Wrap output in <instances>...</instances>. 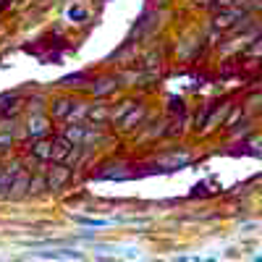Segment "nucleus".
<instances>
[{"instance_id": "obj_15", "label": "nucleus", "mask_w": 262, "mask_h": 262, "mask_svg": "<svg viewBox=\"0 0 262 262\" xmlns=\"http://www.w3.org/2000/svg\"><path fill=\"white\" fill-rule=\"evenodd\" d=\"M238 16H242L238 11H226V13H221V16L215 18V27H217V29H223V27H231L233 21L238 18Z\"/></svg>"}, {"instance_id": "obj_1", "label": "nucleus", "mask_w": 262, "mask_h": 262, "mask_svg": "<svg viewBox=\"0 0 262 262\" xmlns=\"http://www.w3.org/2000/svg\"><path fill=\"white\" fill-rule=\"evenodd\" d=\"M71 181V165H66V163H55L48 173H45V189H63L66 184Z\"/></svg>"}, {"instance_id": "obj_7", "label": "nucleus", "mask_w": 262, "mask_h": 262, "mask_svg": "<svg viewBox=\"0 0 262 262\" xmlns=\"http://www.w3.org/2000/svg\"><path fill=\"white\" fill-rule=\"evenodd\" d=\"M27 134L29 137H37V139H45L50 134V121L45 116H32L29 123H27Z\"/></svg>"}, {"instance_id": "obj_14", "label": "nucleus", "mask_w": 262, "mask_h": 262, "mask_svg": "<svg viewBox=\"0 0 262 262\" xmlns=\"http://www.w3.org/2000/svg\"><path fill=\"white\" fill-rule=\"evenodd\" d=\"M92 121H111V105H100V107H90V116Z\"/></svg>"}, {"instance_id": "obj_5", "label": "nucleus", "mask_w": 262, "mask_h": 262, "mask_svg": "<svg viewBox=\"0 0 262 262\" xmlns=\"http://www.w3.org/2000/svg\"><path fill=\"white\" fill-rule=\"evenodd\" d=\"M24 170L18 163H13V165H8V168H0V196H8V191H11V186H13V181H16V176Z\"/></svg>"}, {"instance_id": "obj_16", "label": "nucleus", "mask_w": 262, "mask_h": 262, "mask_svg": "<svg viewBox=\"0 0 262 262\" xmlns=\"http://www.w3.org/2000/svg\"><path fill=\"white\" fill-rule=\"evenodd\" d=\"M84 81H86V74H71V76H66L60 84L63 86H81Z\"/></svg>"}, {"instance_id": "obj_10", "label": "nucleus", "mask_w": 262, "mask_h": 262, "mask_svg": "<svg viewBox=\"0 0 262 262\" xmlns=\"http://www.w3.org/2000/svg\"><path fill=\"white\" fill-rule=\"evenodd\" d=\"M142 118H144V111H142V107H134V111H131V113L118 123V128H121V131H131L137 123H142Z\"/></svg>"}, {"instance_id": "obj_3", "label": "nucleus", "mask_w": 262, "mask_h": 262, "mask_svg": "<svg viewBox=\"0 0 262 262\" xmlns=\"http://www.w3.org/2000/svg\"><path fill=\"white\" fill-rule=\"evenodd\" d=\"M63 137L69 139L71 144H76V147H79V144H86V142L92 139V131L86 128L84 123H79V126H76V123H71V126H66V131H63Z\"/></svg>"}, {"instance_id": "obj_8", "label": "nucleus", "mask_w": 262, "mask_h": 262, "mask_svg": "<svg viewBox=\"0 0 262 262\" xmlns=\"http://www.w3.org/2000/svg\"><path fill=\"white\" fill-rule=\"evenodd\" d=\"M18 107H21V100L16 95H0V118H11L18 113Z\"/></svg>"}, {"instance_id": "obj_4", "label": "nucleus", "mask_w": 262, "mask_h": 262, "mask_svg": "<svg viewBox=\"0 0 262 262\" xmlns=\"http://www.w3.org/2000/svg\"><path fill=\"white\" fill-rule=\"evenodd\" d=\"M118 81H121V79L102 76V79H95V81L90 84V90H92L95 97H107V95H113V92L118 90Z\"/></svg>"}, {"instance_id": "obj_11", "label": "nucleus", "mask_w": 262, "mask_h": 262, "mask_svg": "<svg viewBox=\"0 0 262 262\" xmlns=\"http://www.w3.org/2000/svg\"><path fill=\"white\" fill-rule=\"evenodd\" d=\"M50 152H53L50 139H37V142L32 144V155L39 158V160H50Z\"/></svg>"}, {"instance_id": "obj_18", "label": "nucleus", "mask_w": 262, "mask_h": 262, "mask_svg": "<svg viewBox=\"0 0 262 262\" xmlns=\"http://www.w3.org/2000/svg\"><path fill=\"white\" fill-rule=\"evenodd\" d=\"M69 16H71V18H74V21H76V18H79V21H81V18H84V16H86V13H84V11H81V8H71V13H69Z\"/></svg>"}, {"instance_id": "obj_9", "label": "nucleus", "mask_w": 262, "mask_h": 262, "mask_svg": "<svg viewBox=\"0 0 262 262\" xmlns=\"http://www.w3.org/2000/svg\"><path fill=\"white\" fill-rule=\"evenodd\" d=\"M29 173L27 170H21L18 176H16V181H13V186H11V191H8V200H18V196H24V194H29Z\"/></svg>"}, {"instance_id": "obj_13", "label": "nucleus", "mask_w": 262, "mask_h": 262, "mask_svg": "<svg viewBox=\"0 0 262 262\" xmlns=\"http://www.w3.org/2000/svg\"><path fill=\"white\" fill-rule=\"evenodd\" d=\"M76 221L81 226H92V228H107L116 223V221H105V217H81V215H76Z\"/></svg>"}, {"instance_id": "obj_12", "label": "nucleus", "mask_w": 262, "mask_h": 262, "mask_svg": "<svg viewBox=\"0 0 262 262\" xmlns=\"http://www.w3.org/2000/svg\"><path fill=\"white\" fill-rule=\"evenodd\" d=\"M37 257H45V259H81V254L71 252V249H63V252H37Z\"/></svg>"}, {"instance_id": "obj_6", "label": "nucleus", "mask_w": 262, "mask_h": 262, "mask_svg": "<svg viewBox=\"0 0 262 262\" xmlns=\"http://www.w3.org/2000/svg\"><path fill=\"white\" fill-rule=\"evenodd\" d=\"M74 107H76V100H74V97H58V100L53 102V107H50V116H53V118H60V121H69V116H71Z\"/></svg>"}, {"instance_id": "obj_2", "label": "nucleus", "mask_w": 262, "mask_h": 262, "mask_svg": "<svg viewBox=\"0 0 262 262\" xmlns=\"http://www.w3.org/2000/svg\"><path fill=\"white\" fill-rule=\"evenodd\" d=\"M50 147H53L50 160H53V163H66V158L71 155V149H74L76 144H71L63 134H58V137H50Z\"/></svg>"}, {"instance_id": "obj_19", "label": "nucleus", "mask_w": 262, "mask_h": 262, "mask_svg": "<svg viewBox=\"0 0 262 262\" xmlns=\"http://www.w3.org/2000/svg\"><path fill=\"white\" fill-rule=\"evenodd\" d=\"M155 3H170V0H155Z\"/></svg>"}, {"instance_id": "obj_17", "label": "nucleus", "mask_w": 262, "mask_h": 262, "mask_svg": "<svg viewBox=\"0 0 262 262\" xmlns=\"http://www.w3.org/2000/svg\"><path fill=\"white\" fill-rule=\"evenodd\" d=\"M186 160H189L186 155H165V158H160V163H168V165H181Z\"/></svg>"}]
</instances>
